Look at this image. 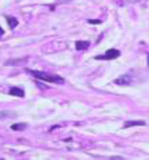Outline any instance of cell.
Wrapping results in <instances>:
<instances>
[{
  "label": "cell",
  "mask_w": 149,
  "mask_h": 160,
  "mask_svg": "<svg viewBox=\"0 0 149 160\" xmlns=\"http://www.w3.org/2000/svg\"><path fill=\"white\" fill-rule=\"evenodd\" d=\"M17 113L14 111L10 110H4V111H0V118H14L16 117Z\"/></svg>",
  "instance_id": "cell-9"
},
{
  "label": "cell",
  "mask_w": 149,
  "mask_h": 160,
  "mask_svg": "<svg viewBox=\"0 0 149 160\" xmlns=\"http://www.w3.org/2000/svg\"><path fill=\"white\" fill-rule=\"evenodd\" d=\"M88 22L90 24H92V25H99V24H101V21L100 20H98V19H90L88 20Z\"/></svg>",
  "instance_id": "cell-10"
},
{
  "label": "cell",
  "mask_w": 149,
  "mask_h": 160,
  "mask_svg": "<svg viewBox=\"0 0 149 160\" xmlns=\"http://www.w3.org/2000/svg\"><path fill=\"white\" fill-rule=\"evenodd\" d=\"M7 21L8 24L10 27V29H14L18 26V21L16 17H7Z\"/></svg>",
  "instance_id": "cell-6"
},
{
  "label": "cell",
  "mask_w": 149,
  "mask_h": 160,
  "mask_svg": "<svg viewBox=\"0 0 149 160\" xmlns=\"http://www.w3.org/2000/svg\"><path fill=\"white\" fill-rule=\"evenodd\" d=\"M147 65H148V67H149V54H148V56H147Z\"/></svg>",
  "instance_id": "cell-12"
},
{
  "label": "cell",
  "mask_w": 149,
  "mask_h": 160,
  "mask_svg": "<svg viewBox=\"0 0 149 160\" xmlns=\"http://www.w3.org/2000/svg\"><path fill=\"white\" fill-rule=\"evenodd\" d=\"M115 83L118 85H129L131 83V78L128 75H123L115 81Z\"/></svg>",
  "instance_id": "cell-3"
},
{
  "label": "cell",
  "mask_w": 149,
  "mask_h": 160,
  "mask_svg": "<svg viewBox=\"0 0 149 160\" xmlns=\"http://www.w3.org/2000/svg\"><path fill=\"white\" fill-rule=\"evenodd\" d=\"M120 55V52L117 49H109L108 50L104 55L96 56V60H114L117 59Z\"/></svg>",
  "instance_id": "cell-2"
},
{
  "label": "cell",
  "mask_w": 149,
  "mask_h": 160,
  "mask_svg": "<svg viewBox=\"0 0 149 160\" xmlns=\"http://www.w3.org/2000/svg\"><path fill=\"white\" fill-rule=\"evenodd\" d=\"M27 128V124L25 122L22 123H16L14 125L11 126V128L13 130H17V131H21V130H25Z\"/></svg>",
  "instance_id": "cell-8"
},
{
  "label": "cell",
  "mask_w": 149,
  "mask_h": 160,
  "mask_svg": "<svg viewBox=\"0 0 149 160\" xmlns=\"http://www.w3.org/2000/svg\"><path fill=\"white\" fill-rule=\"evenodd\" d=\"M4 34H5V31L3 30V28L0 26V37H1L2 35H4Z\"/></svg>",
  "instance_id": "cell-11"
},
{
  "label": "cell",
  "mask_w": 149,
  "mask_h": 160,
  "mask_svg": "<svg viewBox=\"0 0 149 160\" xmlns=\"http://www.w3.org/2000/svg\"><path fill=\"white\" fill-rule=\"evenodd\" d=\"M26 71H27L34 77L43 80V81H45V82H53V83H57V84H62L64 82L63 78H62L61 76H58V75H50L44 72L34 71V70H30V69H26Z\"/></svg>",
  "instance_id": "cell-1"
},
{
  "label": "cell",
  "mask_w": 149,
  "mask_h": 160,
  "mask_svg": "<svg viewBox=\"0 0 149 160\" xmlns=\"http://www.w3.org/2000/svg\"><path fill=\"white\" fill-rule=\"evenodd\" d=\"M145 125L144 121H126L124 124V128H131L134 126H144Z\"/></svg>",
  "instance_id": "cell-7"
},
{
  "label": "cell",
  "mask_w": 149,
  "mask_h": 160,
  "mask_svg": "<svg viewBox=\"0 0 149 160\" xmlns=\"http://www.w3.org/2000/svg\"><path fill=\"white\" fill-rule=\"evenodd\" d=\"M90 42L88 41H77L76 44H75V46H76V50L78 51H82V50H86L89 48L90 46Z\"/></svg>",
  "instance_id": "cell-5"
},
{
  "label": "cell",
  "mask_w": 149,
  "mask_h": 160,
  "mask_svg": "<svg viewBox=\"0 0 149 160\" xmlns=\"http://www.w3.org/2000/svg\"><path fill=\"white\" fill-rule=\"evenodd\" d=\"M9 94L12 96H17V97H24L25 91L18 87H12L9 91Z\"/></svg>",
  "instance_id": "cell-4"
}]
</instances>
